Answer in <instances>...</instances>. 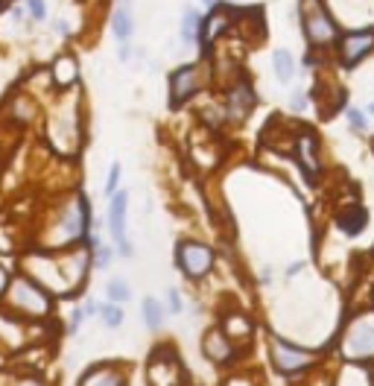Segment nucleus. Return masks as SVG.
Wrapping results in <instances>:
<instances>
[{
  "label": "nucleus",
  "mask_w": 374,
  "mask_h": 386,
  "mask_svg": "<svg viewBox=\"0 0 374 386\" xmlns=\"http://www.w3.org/2000/svg\"><path fill=\"white\" fill-rule=\"evenodd\" d=\"M339 357L354 366H366L374 360V313H363L348 322L339 340Z\"/></svg>",
  "instance_id": "2"
},
{
  "label": "nucleus",
  "mask_w": 374,
  "mask_h": 386,
  "mask_svg": "<svg viewBox=\"0 0 374 386\" xmlns=\"http://www.w3.org/2000/svg\"><path fill=\"white\" fill-rule=\"evenodd\" d=\"M126 208H129V193L117 191L108 202V229H111V238H115V243H117V255L120 258H135V249L126 238Z\"/></svg>",
  "instance_id": "6"
},
{
  "label": "nucleus",
  "mask_w": 374,
  "mask_h": 386,
  "mask_svg": "<svg viewBox=\"0 0 374 386\" xmlns=\"http://www.w3.org/2000/svg\"><path fill=\"white\" fill-rule=\"evenodd\" d=\"M290 108H293V111H304V108H307V97H304L302 88H295V91H293V97H290Z\"/></svg>",
  "instance_id": "29"
},
{
  "label": "nucleus",
  "mask_w": 374,
  "mask_h": 386,
  "mask_svg": "<svg viewBox=\"0 0 374 386\" xmlns=\"http://www.w3.org/2000/svg\"><path fill=\"white\" fill-rule=\"evenodd\" d=\"M27 9H30V18H35V21H44L47 18L44 0H27Z\"/></svg>",
  "instance_id": "28"
},
{
  "label": "nucleus",
  "mask_w": 374,
  "mask_h": 386,
  "mask_svg": "<svg viewBox=\"0 0 374 386\" xmlns=\"http://www.w3.org/2000/svg\"><path fill=\"white\" fill-rule=\"evenodd\" d=\"M199 32H202V18H199L193 9H187L184 12V23H181V39H184V44H193L199 39Z\"/></svg>",
  "instance_id": "23"
},
{
  "label": "nucleus",
  "mask_w": 374,
  "mask_h": 386,
  "mask_svg": "<svg viewBox=\"0 0 374 386\" xmlns=\"http://www.w3.org/2000/svg\"><path fill=\"white\" fill-rule=\"evenodd\" d=\"M0 342L3 345H23V319L12 316V313H0Z\"/></svg>",
  "instance_id": "16"
},
{
  "label": "nucleus",
  "mask_w": 374,
  "mask_h": 386,
  "mask_svg": "<svg viewBox=\"0 0 374 386\" xmlns=\"http://www.w3.org/2000/svg\"><path fill=\"white\" fill-rule=\"evenodd\" d=\"M202 354L210 360V363L228 366L231 360L237 357V345H234L219 328H210V331L205 334V340H202Z\"/></svg>",
  "instance_id": "9"
},
{
  "label": "nucleus",
  "mask_w": 374,
  "mask_h": 386,
  "mask_svg": "<svg viewBox=\"0 0 374 386\" xmlns=\"http://www.w3.org/2000/svg\"><path fill=\"white\" fill-rule=\"evenodd\" d=\"M181 363L179 354H173L170 348H158V351L149 357V386H181Z\"/></svg>",
  "instance_id": "5"
},
{
  "label": "nucleus",
  "mask_w": 374,
  "mask_h": 386,
  "mask_svg": "<svg viewBox=\"0 0 374 386\" xmlns=\"http://www.w3.org/2000/svg\"><path fill=\"white\" fill-rule=\"evenodd\" d=\"M106 296H108V302H115V305H126L129 298H132V287H129V281H123V278H108L106 281Z\"/></svg>",
  "instance_id": "21"
},
{
  "label": "nucleus",
  "mask_w": 374,
  "mask_h": 386,
  "mask_svg": "<svg viewBox=\"0 0 374 386\" xmlns=\"http://www.w3.org/2000/svg\"><path fill=\"white\" fill-rule=\"evenodd\" d=\"M366 111H368V115H374V103H368V108H366Z\"/></svg>",
  "instance_id": "38"
},
{
  "label": "nucleus",
  "mask_w": 374,
  "mask_h": 386,
  "mask_svg": "<svg viewBox=\"0 0 374 386\" xmlns=\"http://www.w3.org/2000/svg\"><path fill=\"white\" fill-rule=\"evenodd\" d=\"M374 47V32L371 30H357V32H348L342 44H339V56H342V65H357L368 50Z\"/></svg>",
  "instance_id": "10"
},
{
  "label": "nucleus",
  "mask_w": 374,
  "mask_h": 386,
  "mask_svg": "<svg viewBox=\"0 0 374 386\" xmlns=\"http://www.w3.org/2000/svg\"><path fill=\"white\" fill-rule=\"evenodd\" d=\"M176 264L187 278H205L214 269V249L199 240H181L176 246Z\"/></svg>",
  "instance_id": "4"
},
{
  "label": "nucleus",
  "mask_w": 374,
  "mask_h": 386,
  "mask_svg": "<svg viewBox=\"0 0 374 386\" xmlns=\"http://www.w3.org/2000/svg\"><path fill=\"white\" fill-rule=\"evenodd\" d=\"M255 108V91L248 88L246 82H237V85H231L228 88V94H226V117H231V120H243V117H248V111Z\"/></svg>",
  "instance_id": "11"
},
{
  "label": "nucleus",
  "mask_w": 374,
  "mask_h": 386,
  "mask_svg": "<svg viewBox=\"0 0 374 386\" xmlns=\"http://www.w3.org/2000/svg\"><path fill=\"white\" fill-rule=\"evenodd\" d=\"M226 386H252V383H248L246 378H231V380H228Z\"/></svg>",
  "instance_id": "35"
},
{
  "label": "nucleus",
  "mask_w": 374,
  "mask_h": 386,
  "mask_svg": "<svg viewBox=\"0 0 374 386\" xmlns=\"http://www.w3.org/2000/svg\"><path fill=\"white\" fill-rule=\"evenodd\" d=\"M202 3H208V6H214V3H217V0H202Z\"/></svg>",
  "instance_id": "39"
},
{
  "label": "nucleus",
  "mask_w": 374,
  "mask_h": 386,
  "mask_svg": "<svg viewBox=\"0 0 374 386\" xmlns=\"http://www.w3.org/2000/svg\"><path fill=\"white\" fill-rule=\"evenodd\" d=\"M79 386H129L126 371L111 366V363H97L79 378Z\"/></svg>",
  "instance_id": "12"
},
{
  "label": "nucleus",
  "mask_w": 374,
  "mask_h": 386,
  "mask_svg": "<svg viewBox=\"0 0 374 386\" xmlns=\"http://www.w3.org/2000/svg\"><path fill=\"white\" fill-rule=\"evenodd\" d=\"M120 164H111V173H108V179H106V196H115L117 193V184H120Z\"/></svg>",
  "instance_id": "27"
},
{
  "label": "nucleus",
  "mask_w": 374,
  "mask_h": 386,
  "mask_svg": "<svg viewBox=\"0 0 374 386\" xmlns=\"http://www.w3.org/2000/svg\"><path fill=\"white\" fill-rule=\"evenodd\" d=\"M202 88V68L199 65H181L170 73V106L179 108Z\"/></svg>",
  "instance_id": "7"
},
{
  "label": "nucleus",
  "mask_w": 374,
  "mask_h": 386,
  "mask_svg": "<svg viewBox=\"0 0 374 386\" xmlns=\"http://www.w3.org/2000/svg\"><path fill=\"white\" fill-rule=\"evenodd\" d=\"M272 68H275V77L281 82H293V77H295V59H293L290 50H275V53H272Z\"/></svg>",
  "instance_id": "20"
},
{
  "label": "nucleus",
  "mask_w": 374,
  "mask_h": 386,
  "mask_svg": "<svg viewBox=\"0 0 374 386\" xmlns=\"http://www.w3.org/2000/svg\"><path fill=\"white\" fill-rule=\"evenodd\" d=\"M82 322H85V316H82V310L77 307V310H73V313H70V325H68V334H77Z\"/></svg>",
  "instance_id": "31"
},
{
  "label": "nucleus",
  "mask_w": 374,
  "mask_h": 386,
  "mask_svg": "<svg viewBox=\"0 0 374 386\" xmlns=\"http://www.w3.org/2000/svg\"><path fill=\"white\" fill-rule=\"evenodd\" d=\"M167 310H170V313H181V310H184V298H181V293L176 287L167 290Z\"/></svg>",
  "instance_id": "26"
},
{
  "label": "nucleus",
  "mask_w": 374,
  "mask_h": 386,
  "mask_svg": "<svg viewBox=\"0 0 374 386\" xmlns=\"http://www.w3.org/2000/svg\"><path fill=\"white\" fill-rule=\"evenodd\" d=\"M3 302L9 307V313L23 319V322L47 319L50 310H53V298H50V293L41 287L39 281H32L27 276L9 278V287L3 293Z\"/></svg>",
  "instance_id": "1"
},
{
  "label": "nucleus",
  "mask_w": 374,
  "mask_h": 386,
  "mask_svg": "<svg viewBox=\"0 0 374 386\" xmlns=\"http://www.w3.org/2000/svg\"><path fill=\"white\" fill-rule=\"evenodd\" d=\"M304 32H307L310 44H316V47H325V44L336 41V23H333V18L322 6L307 9V15H304Z\"/></svg>",
  "instance_id": "8"
},
{
  "label": "nucleus",
  "mask_w": 374,
  "mask_h": 386,
  "mask_svg": "<svg viewBox=\"0 0 374 386\" xmlns=\"http://www.w3.org/2000/svg\"><path fill=\"white\" fill-rule=\"evenodd\" d=\"M111 30H115L120 44H129L132 32H135V23H132V0H120V6L115 9V15H111Z\"/></svg>",
  "instance_id": "14"
},
{
  "label": "nucleus",
  "mask_w": 374,
  "mask_h": 386,
  "mask_svg": "<svg viewBox=\"0 0 374 386\" xmlns=\"http://www.w3.org/2000/svg\"><path fill=\"white\" fill-rule=\"evenodd\" d=\"M77 77H79V68H77V61H73L70 56L56 59V65H53V79H56L59 88H70V85L77 82Z\"/></svg>",
  "instance_id": "19"
},
{
  "label": "nucleus",
  "mask_w": 374,
  "mask_h": 386,
  "mask_svg": "<svg viewBox=\"0 0 374 386\" xmlns=\"http://www.w3.org/2000/svg\"><path fill=\"white\" fill-rule=\"evenodd\" d=\"M336 226H339V231H345L348 238H354V234H360L368 226V211L363 205H348V208L339 211Z\"/></svg>",
  "instance_id": "13"
},
{
  "label": "nucleus",
  "mask_w": 374,
  "mask_h": 386,
  "mask_svg": "<svg viewBox=\"0 0 374 386\" xmlns=\"http://www.w3.org/2000/svg\"><path fill=\"white\" fill-rule=\"evenodd\" d=\"M79 310H82V316H85V319H91V316L97 313V310H99V305L94 302V298H85V302L79 305Z\"/></svg>",
  "instance_id": "30"
},
{
  "label": "nucleus",
  "mask_w": 374,
  "mask_h": 386,
  "mask_svg": "<svg viewBox=\"0 0 374 386\" xmlns=\"http://www.w3.org/2000/svg\"><path fill=\"white\" fill-rule=\"evenodd\" d=\"M6 287H9V272L0 267V298H3V293H6Z\"/></svg>",
  "instance_id": "33"
},
{
  "label": "nucleus",
  "mask_w": 374,
  "mask_h": 386,
  "mask_svg": "<svg viewBox=\"0 0 374 386\" xmlns=\"http://www.w3.org/2000/svg\"><path fill=\"white\" fill-rule=\"evenodd\" d=\"M302 267H304V264H302V260H298V264H293L290 269H286V276H290V278H293V276H298V269H302Z\"/></svg>",
  "instance_id": "36"
},
{
  "label": "nucleus",
  "mask_w": 374,
  "mask_h": 386,
  "mask_svg": "<svg viewBox=\"0 0 374 386\" xmlns=\"http://www.w3.org/2000/svg\"><path fill=\"white\" fill-rule=\"evenodd\" d=\"M219 331L237 345L240 340H248V337H252V322H248V316H243V313H234V316H228L226 322H222Z\"/></svg>",
  "instance_id": "17"
},
{
  "label": "nucleus",
  "mask_w": 374,
  "mask_h": 386,
  "mask_svg": "<svg viewBox=\"0 0 374 386\" xmlns=\"http://www.w3.org/2000/svg\"><path fill=\"white\" fill-rule=\"evenodd\" d=\"M99 322L108 328V331H117L120 325H123V307L120 305H115V302H106V305H99Z\"/></svg>",
  "instance_id": "22"
},
{
  "label": "nucleus",
  "mask_w": 374,
  "mask_h": 386,
  "mask_svg": "<svg viewBox=\"0 0 374 386\" xmlns=\"http://www.w3.org/2000/svg\"><path fill=\"white\" fill-rule=\"evenodd\" d=\"M371 386H374V375H371Z\"/></svg>",
  "instance_id": "40"
},
{
  "label": "nucleus",
  "mask_w": 374,
  "mask_h": 386,
  "mask_svg": "<svg viewBox=\"0 0 374 386\" xmlns=\"http://www.w3.org/2000/svg\"><path fill=\"white\" fill-rule=\"evenodd\" d=\"M18 386H47L41 378H35V375H30V378H23V380H18Z\"/></svg>",
  "instance_id": "32"
},
{
  "label": "nucleus",
  "mask_w": 374,
  "mask_h": 386,
  "mask_svg": "<svg viewBox=\"0 0 374 386\" xmlns=\"http://www.w3.org/2000/svg\"><path fill=\"white\" fill-rule=\"evenodd\" d=\"M141 316H144V325L149 331H158L161 325H164V316H167V310L161 302H155L152 296H146L144 302H141Z\"/></svg>",
  "instance_id": "18"
},
{
  "label": "nucleus",
  "mask_w": 374,
  "mask_h": 386,
  "mask_svg": "<svg viewBox=\"0 0 374 386\" xmlns=\"http://www.w3.org/2000/svg\"><path fill=\"white\" fill-rule=\"evenodd\" d=\"M266 354H269L272 369L284 378H298L302 371L316 366V351L286 342L284 337H278V334H269L266 337Z\"/></svg>",
  "instance_id": "3"
},
{
  "label": "nucleus",
  "mask_w": 374,
  "mask_h": 386,
  "mask_svg": "<svg viewBox=\"0 0 374 386\" xmlns=\"http://www.w3.org/2000/svg\"><path fill=\"white\" fill-rule=\"evenodd\" d=\"M345 117H348V123H351L354 132H366V129H368V115H366V111H360V108H345Z\"/></svg>",
  "instance_id": "25"
},
{
  "label": "nucleus",
  "mask_w": 374,
  "mask_h": 386,
  "mask_svg": "<svg viewBox=\"0 0 374 386\" xmlns=\"http://www.w3.org/2000/svg\"><path fill=\"white\" fill-rule=\"evenodd\" d=\"M316 149H319V144H316L313 135L302 132V135L295 138V158H298V164L304 167V173H316V170H319Z\"/></svg>",
  "instance_id": "15"
},
{
  "label": "nucleus",
  "mask_w": 374,
  "mask_h": 386,
  "mask_svg": "<svg viewBox=\"0 0 374 386\" xmlns=\"http://www.w3.org/2000/svg\"><path fill=\"white\" fill-rule=\"evenodd\" d=\"M21 15H23V9H21V6L12 9V21H21Z\"/></svg>",
  "instance_id": "37"
},
{
  "label": "nucleus",
  "mask_w": 374,
  "mask_h": 386,
  "mask_svg": "<svg viewBox=\"0 0 374 386\" xmlns=\"http://www.w3.org/2000/svg\"><path fill=\"white\" fill-rule=\"evenodd\" d=\"M260 281H264V284H272V269H269V267L260 269Z\"/></svg>",
  "instance_id": "34"
},
{
  "label": "nucleus",
  "mask_w": 374,
  "mask_h": 386,
  "mask_svg": "<svg viewBox=\"0 0 374 386\" xmlns=\"http://www.w3.org/2000/svg\"><path fill=\"white\" fill-rule=\"evenodd\" d=\"M91 252H94V258H91L94 269H108L111 264H115V249L111 246H94Z\"/></svg>",
  "instance_id": "24"
}]
</instances>
